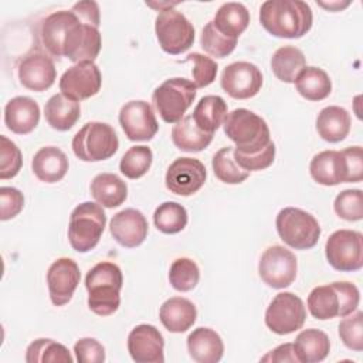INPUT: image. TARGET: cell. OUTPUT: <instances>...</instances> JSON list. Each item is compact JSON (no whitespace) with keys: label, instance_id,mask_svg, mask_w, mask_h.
Returning <instances> with one entry per match:
<instances>
[{"label":"cell","instance_id":"cell-18","mask_svg":"<svg viewBox=\"0 0 363 363\" xmlns=\"http://www.w3.org/2000/svg\"><path fill=\"white\" fill-rule=\"evenodd\" d=\"M20 84L34 92H43L52 86L57 78V69L51 57L41 51H31L17 65Z\"/></svg>","mask_w":363,"mask_h":363},{"label":"cell","instance_id":"cell-42","mask_svg":"<svg viewBox=\"0 0 363 363\" xmlns=\"http://www.w3.org/2000/svg\"><path fill=\"white\" fill-rule=\"evenodd\" d=\"M200 44L201 48L210 54L211 57L216 58H225L227 55H230L237 45V40L234 38H228L225 35H223L213 24V21H208L201 31V37H200Z\"/></svg>","mask_w":363,"mask_h":363},{"label":"cell","instance_id":"cell-45","mask_svg":"<svg viewBox=\"0 0 363 363\" xmlns=\"http://www.w3.org/2000/svg\"><path fill=\"white\" fill-rule=\"evenodd\" d=\"M23 164V155L17 145L7 136H0V179H13Z\"/></svg>","mask_w":363,"mask_h":363},{"label":"cell","instance_id":"cell-21","mask_svg":"<svg viewBox=\"0 0 363 363\" xmlns=\"http://www.w3.org/2000/svg\"><path fill=\"white\" fill-rule=\"evenodd\" d=\"M147 220L142 211L136 208H125L118 211L111 223L109 231L115 241L126 248H135L140 245L147 237Z\"/></svg>","mask_w":363,"mask_h":363},{"label":"cell","instance_id":"cell-23","mask_svg":"<svg viewBox=\"0 0 363 363\" xmlns=\"http://www.w3.org/2000/svg\"><path fill=\"white\" fill-rule=\"evenodd\" d=\"M40 122V106L30 96H14L4 106V123L17 135L33 132Z\"/></svg>","mask_w":363,"mask_h":363},{"label":"cell","instance_id":"cell-16","mask_svg":"<svg viewBox=\"0 0 363 363\" xmlns=\"http://www.w3.org/2000/svg\"><path fill=\"white\" fill-rule=\"evenodd\" d=\"M220 84L224 92L231 98L250 99L259 92L262 86V74L255 64L237 61L223 69Z\"/></svg>","mask_w":363,"mask_h":363},{"label":"cell","instance_id":"cell-32","mask_svg":"<svg viewBox=\"0 0 363 363\" xmlns=\"http://www.w3.org/2000/svg\"><path fill=\"white\" fill-rule=\"evenodd\" d=\"M294 349L299 363H318L325 360L329 354L330 342L325 332L311 328L296 336Z\"/></svg>","mask_w":363,"mask_h":363},{"label":"cell","instance_id":"cell-40","mask_svg":"<svg viewBox=\"0 0 363 363\" xmlns=\"http://www.w3.org/2000/svg\"><path fill=\"white\" fill-rule=\"evenodd\" d=\"M153 162V153L150 147L138 145L129 147L119 162V170L128 179H139L147 173Z\"/></svg>","mask_w":363,"mask_h":363},{"label":"cell","instance_id":"cell-6","mask_svg":"<svg viewBox=\"0 0 363 363\" xmlns=\"http://www.w3.org/2000/svg\"><path fill=\"white\" fill-rule=\"evenodd\" d=\"M74 155L82 162H101L112 157L119 147L115 129L105 122H86L72 138Z\"/></svg>","mask_w":363,"mask_h":363},{"label":"cell","instance_id":"cell-34","mask_svg":"<svg viewBox=\"0 0 363 363\" xmlns=\"http://www.w3.org/2000/svg\"><path fill=\"white\" fill-rule=\"evenodd\" d=\"M227 113L228 108L221 96L206 95L197 102L191 118L201 130L214 133L223 125Z\"/></svg>","mask_w":363,"mask_h":363},{"label":"cell","instance_id":"cell-5","mask_svg":"<svg viewBox=\"0 0 363 363\" xmlns=\"http://www.w3.org/2000/svg\"><path fill=\"white\" fill-rule=\"evenodd\" d=\"M106 214L101 204L84 201L78 204L68 223V240L77 252H88L94 250L105 230Z\"/></svg>","mask_w":363,"mask_h":363},{"label":"cell","instance_id":"cell-37","mask_svg":"<svg viewBox=\"0 0 363 363\" xmlns=\"http://www.w3.org/2000/svg\"><path fill=\"white\" fill-rule=\"evenodd\" d=\"M72 360L69 350L52 339H37L26 350L27 363H71Z\"/></svg>","mask_w":363,"mask_h":363},{"label":"cell","instance_id":"cell-11","mask_svg":"<svg viewBox=\"0 0 363 363\" xmlns=\"http://www.w3.org/2000/svg\"><path fill=\"white\" fill-rule=\"evenodd\" d=\"M306 319L302 299L292 292H279L265 311V325L277 335H289L299 330Z\"/></svg>","mask_w":363,"mask_h":363},{"label":"cell","instance_id":"cell-1","mask_svg":"<svg viewBox=\"0 0 363 363\" xmlns=\"http://www.w3.org/2000/svg\"><path fill=\"white\" fill-rule=\"evenodd\" d=\"M259 23L274 37L301 38L311 30L313 16L302 0H267L259 7Z\"/></svg>","mask_w":363,"mask_h":363},{"label":"cell","instance_id":"cell-8","mask_svg":"<svg viewBox=\"0 0 363 363\" xmlns=\"http://www.w3.org/2000/svg\"><path fill=\"white\" fill-rule=\"evenodd\" d=\"M197 94V86L186 78H170L160 84L152 95V102L160 118L167 123H177L184 118Z\"/></svg>","mask_w":363,"mask_h":363},{"label":"cell","instance_id":"cell-48","mask_svg":"<svg viewBox=\"0 0 363 363\" xmlns=\"http://www.w3.org/2000/svg\"><path fill=\"white\" fill-rule=\"evenodd\" d=\"M24 207V196L16 187L0 189V220L7 221L14 218Z\"/></svg>","mask_w":363,"mask_h":363},{"label":"cell","instance_id":"cell-7","mask_svg":"<svg viewBox=\"0 0 363 363\" xmlns=\"http://www.w3.org/2000/svg\"><path fill=\"white\" fill-rule=\"evenodd\" d=\"M275 227L279 238L295 250L313 248L322 233L318 220L311 213L298 207L279 210L275 218Z\"/></svg>","mask_w":363,"mask_h":363},{"label":"cell","instance_id":"cell-36","mask_svg":"<svg viewBox=\"0 0 363 363\" xmlns=\"http://www.w3.org/2000/svg\"><path fill=\"white\" fill-rule=\"evenodd\" d=\"M294 84L299 95L308 101H322L332 92V81L329 75L318 67H305Z\"/></svg>","mask_w":363,"mask_h":363},{"label":"cell","instance_id":"cell-17","mask_svg":"<svg viewBox=\"0 0 363 363\" xmlns=\"http://www.w3.org/2000/svg\"><path fill=\"white\" fill-rule=\"evenodd\" d=\"M207 170L204 164L194 157H177L164 176L166 187L177 196H191L206 183Z\"/></svg>","mask_w":363,"mask_h":363},{"label":"cell","instance_id":"cell-35","mask_svg":"<svg viewBox=\"0 0 363 363\" xmlns=\"http://www.w3.org/2000/svg\"><path fill=\"white\" fill-rule=\"evenodd\" d=\"M306 67L303 52L295 45L279 47L271 57V69L274 75L286 84L295 82L299 72Z\"/></svg>","mask_w":363,"mask_h":363},{"label":"cell","instance_id":"cell-10","mask_svg":"<svg viewBox=\"0 0 363 363\" xmlns=\"http://www.w3.org/2000/svg\"><path fill=\"white\" fill-rule=\"evenodd\" d=\"M329 265L342 272L359 271L363 267V235L354 230H337L325 244Z\"/></svg>","mask_w":363,"mask_h":363},{"label":"cell","instance_id":"cell-28","mask_svg":"<svg viewBox=\"0 0 363 363\" xmlns=\"http://www.w3.org/2000/svg\"><path fill=\"white\" fill-rule=\"evenodd\" d=\"M350 125L352 119L349 112L337 105L323 108L316 118V130L319 136L329 143L343 140L350 132Z\"/></svg>","mask_w":363,"mask_h":363},{"label":"cell","instance_id":"cell-51","mask_svg":"<svg viewBox=\"0 0 363 363\" xmlns=\"http://www.w3.org/2000/svg\"><path fill=\"white\" fill-rule=\"evenodd\" d=\"M71 10L85 23L92 24L95 27H99L101 24V17H99V6L96 1L92 0H84L75 3Z\"/></svg>","mask_w":363,"mask_h":363},{"label":"cell","instance_id":"cell-33","mask_svg":"<svg viewBox=\"0 0 363 363\" xmlns=\"http://www.w3.org/2000/svg\"><path fill=\"white\" fill-rule=\"evenodd\" d=\"M214 133L201 130L193 121L191 115L184 116L172 129L173 145L183 152H201L213 140Z\"/></svg>","mask_w":363,"mask_h":363},{"label":"cell","instance_id":"cell-52","mask_svg":"<svg viewBox=\"0 0 363 363\" xmlns=\"http://www.w3.org/2000/svg\"><path fill=\"white\" fill-rule=\"evenodd\" d=\"M261 362H291V363H299L298 357L295 354V349H294V343H282L279 346H277L275 349L269 350L265 356L261 357Z\"/></svg>","mask_w":363,"mask_h":363},{"label":"cell","instance_id":"cell-22","mask_svg":"<svg viewBox=\"0 0 363 363\" xmlns=\"http://www.w3.org/2000/svg\"><path fill=\"white\" fill-rule=\"evenodd\" d=\"M309 173L322 186L349 183L347 160L342 150H323L315 155L309 164Z\"/></svg>","mask_w":363,"mask_h":363},{"label":"cell","instance_id":"cell-50","mask_svg":"<svg viewBox=\"0 0 363 363\" xmlns=\"http://www.w3.org/2000/svg\"><path fill=\"white\" fill-rule=\"evenodd\" d=\"M347 160L349 183H359L363 179V156L360 146H350L342 150Z\"/></svg>","mask_w":363,"mask_h":363},{"label":"cell","instance_id":"cell-4","mask_svg":"<svg viewBox=\"0 0 363 363\" xmlns=\"http://www.w3.org/2000/svg\"><path fill=\"white\" fill-rule=\"evenodd\" d=\"M223 128L227 138L235 143L234 150L238 153H257L271 142L267 122L259 115L245 108H237L228 112Z\"/></svg>","mask_w":363,"mask_h":363},{"label":"cell","instance_id":"cell-25","mask_svg":"<svg viewBox=\"0 0 363 363\" xmlns=\"http://www.w3.org/2000/svg\"><path fill=\"white\" fill-rule=\"evenodd\" d=\"M187 350L197 363H217L224 354V343L216 330L200 326L187 336Z\"/></svg>","mask_w":363,"mask_h":363},{"label":"cell","instance_id":"cell-2","mask_svg":"<svg viewBox=\"0 0 363 363\" xmlns=\"http://www.w3.org/2000/svg\"><path fill=\"white\" fill-rule=\"evenodd\" d=\"M122 285L123 275L116 264L102 261L94 265L85 278L88 308L99 316L115 313L121 305Z\"/></svg>","mask_w":363,"mask_h":363},{"label":"cell","instance_id":"cell-41","mask_svg":"<svg viewBox=\"0 0 363 363\" xmlns=\"http://www.w3.org/2000/svg\"><path fill=\"white\" fill-rule=\"evenodd\" d=\"M199 279L200 269L191 258L182 257L172 262L169 269V281L176 291L189 292L197 286Z\"/></svg>","mask_w":363,"mask_h":363},{"label":"cell","instance_id":"cell-19","mask_svg":"<svg viewBox=\"0 0 363 363\" xmlns=\"http://www.w3.org/2000/svg\"><path fill=\"white\" fill-rule=\"evenodd\" d=\"M81 272L78 264L67 257L55 259L47 271L50 299L55 306L67 305L79 284Z\"/></svg>","mask_w":363,"mask_h":363},{"label":"cell","instance_id":"cell-43","mask_svg":"<svg viewBox=\"0 0 363 363\" xmlns=\"http://www.w3.org/2000/svg\"><path fill=\"white\" fill-rule=\"evenodd\" d=\"M335 213L346 221H360L363 218V193L359 189L340 191L333 203Z\"/></svg>","mask_w":363,"mask_h":363},{"label":"cell","instance_id":"cell-31","mask_svg":"<svg viewBox=\"0 0 363 363\" xmlns=\"http://www.w3.org/2000/svg\"><path fill=\"white\" fill-rule=\"evenodd\" d=\"M211 21L223 35L238 40L250 24V11L242 3L228 1L218 7Z\"/></svg>","mask_w":363,"mask_h":363},{"label":"cell","instance_id":"cell-13","mask_svg":"<svg viewBox=\"0 0 363 363\" xmlns=\"http://www.w3.org/2000/svg\"><path fill=\"white\" fill-rule=\"evenodd\" d=\"M102 47V38L98 27L85 23L77 16V20L69 27L62 47V57L69 61L94 62Z\"/></svg>","mask_w":363,"mask_h":363},{"label":"cell","instance_id":"cell-53","mask_svg":"<svg viewBox=\"0 0 363 363\" xmlns=\"http://www.w3.org/2000/svg\"><path fill=\"white\" fill-rule=\"evenodd\" d=\"M320 7L329 10V11H340L343 9H346L347 6H350V1L346 0V1H339V0H333V1H316Z\"/></svg>","mask_w":363,"mask_h":363},{"label":"cell","instance_id":"cell-3","mask_svg":"<svg viewBox=\"0 0 363 363\" xmlns=\"http://www.w3.org/2000/svg\"><path fill=\"white\" fill-rule=\"evenodd\" d=\"M360 302L357 286L347 281H337L315 286L308 295V309L315 319L326 320L353 313Z\"/></svg>","mask_w":363,"mask_h":363},{"label":"cell","instance_id":"cell-39","mask_svg":"<svg viewBox=\"0 0 363 363\" xmlns=\"http://www.w3.org/2000/svg\"><path fill=\"white\" fill-rule=\"evenodd\" d=\"M211 166L216 177L225 184H240L250 176V172L237 164L233 146H227L216 152L211 159Z\"/></svg>","mask_w":363,"mask_h":363},{"label":"cell","instance_id":"cell-26","mask_svg":"<svg viewBox=\"0 0 363 363\" xmlns=\"http://www.w3.org/2000/svg\"><path fill=\"white\" fill-rule=\"evenodd\" d=\"M69 167L67 155L57 146H44L33 157L31 169L44 183H57L64 179Z\"/></svg>","mask_w":363,"mask_h":363},{"label":"cell","instance_id":"cell-47","mask_svg":"<svg viewBox=\"0 0 363 363\" xmlns=\"http://www.w3.org/2000/svg\"><path fill=\"white\" fill-rule=\"evenodd\" d=\"M234 159H235L237 164L247 172L264 170L274 163L275 143L271 140L262 150L252 153V155H244V153H238L234 150Z\"/></svg>","mask_w":363,"mask_h":363},{"label":"cell","instance_id":"cell-15","mask_svg":"<svg viewBox=\"0 0 363 363\" xmlns=\"http://www.w3.org/2000/svg\"><path fill=\"white\" fill-rule=\"evenodd\" d=\"M119 123L126 138L132 142H147L159 130L153 108L142 99L129 101L121 108Z\"/></svg>","mask_w":363,"mask_h":363},{"label":"cell","instance_id":"cell-12","mask_svg":"<svg viewBox=\"0 0 363 363\" xmlns=\"http://www.w3.org/2000/svg\"><path fill=\"white\" fill-rule=\"evenodd\" d=\"M298 272V261L292 251L282 245L268 247L258 262V274L264 284L274 289L289 286Z\"/></svg>","mask_w":363,"mask_h":363},{"label":"cell","instance_id":"cell-24","mask_svg":"<svg viewBox=\"0 0 363 363\" xmlns=\"http://www.w3.org/2000/svg\"><path fill=\"white\" fill-rule=\"evenodd\" d=\"M77 20L72 10H60L48 14L40 26V38L43 47L54 57H62V47L65 35Z\"/></svg>","mask_w":363,"mask_h":363},{"label":"cell","instance_id":"cell-20","mask_svg":"<svg viewBox=\"0 0 363 363\" xmlns=\"http://www.w3.org/2000/svg\"><path fill=\"white\" fill-rule=\"evenodd\" d=\"M164 339L153 325L135 326L128 336V352L136 363H163Z\"/></svg>","mask_w":363,"mask_h":363},{"label":"cell","instance_id":"cell-14","mask_svg":"<svg viewBox=\"0 0 363 363\" xmlns=\"http://www.w3.org/2000/svg\"><path fill=\"white\" fill-rule=\"evenodd\" d=\"M102 75L95 62H79L69 67L60 79V91L71 101L79 102L96 95Z\"/></svg>","mask_w":363,"mask_h":363},{"label":"cell","instance_id":"cell-29","mask_svg":"<svg viewBox=\"0 0 363 363\" xmlns=\"http://www.w3.org/2000/svg\"><path fill=\"white\" fill-rule=\"evenodd\" d=\"M91 194L98 204L106 208L119 207L128 197L126 183L115 173H99L91 182Z\"/></svg>","mask_w":363,"mask_h":363},{"label":"cell","instance_id":"cell-44","mask_svg":"<svg viewBox=\"0 0 363 363\" xmlns=\"http://www.w3.org/2000/svg\"><path fill=\"white\" fill-rule=\"evenodd\" d=\"M339 337L347 349L363 350V312L356 309L353 313L343 316L339 323Z\"/></svg>","mask_w":363,"mask_h":363},{"label":"cell","instance_id":"cell-38","mask_svg":"<svg viewBox=\"0 0 363 363\" xmlns=\"http://www.w3.org/2000/svg\"><path fill=\"white\" fill-rule=\"evenodd\" d=\"M187 210L176 201H164L153 213L155 227L163 234H177L187 225Z\"/></svg>","mask_w":363,"mask_h":363},{"label":"cell","instance_id":"cell-27","mask_svg":"<svg viewBox=\"0 0 363 363\" xmlns=\"http://www.w3.org/2000/svg\"><path fill=\"white\" fill-rule=\"evenodd\" d=\"M159 319L169 332L183 333L194 325L197 309L191 301L182 296H173L162 303Z\"/></svg>","mask_w":363,"mask_h":363},{"label":"cell","instance_id":"cell-49","mask_svg":"<svg viewBox=\"0 0 363 363\" xmlns=\"http://www.w3.org/2000/svg\"><path fill=\"white\" fill-rule=\"evenodd\" d=\"M75 359L79 363L105 362V347L94 337H82L74 345Z\"/></svg>","mask_w":363,"mask_h":363},{"label":"cell","instance_id":"cell-30","mask_svg":"<svg viewBox=\"0 0 363 363\" xmlns=\"http://www.w3.org/2000/svg\"><path fill=\"white\" fill-rule=\"evenodd\" d=\"M44 116L47 123L60 132L69 130L81 116L79 102L71 101L62 94L52 95L44 106Z\"/></svg>","mask_w":363,"mask_h":363},{"label":"cell","instance_id":"cell-9","mask_svg":"<svg viewBox=\"0 0 363 363\" xmlns=\"http://www.w3.org/2000/svg\"><path fill=\"white\" fill-rule=\"evenodd\" d=\"M155 33L160 48L172 55L187 51L194 43V27L190 20L174 9L160 10L155 20Z\"/></svg>","mask_w":363,"mask_h":363},{"label":"cell","instance_id":"cell-46","mask_svg":"<svg viewBox=\"0 0 363 363\" xmlns=\"http://www.w3.org/2000/svg\"><path fill=\"white\" fill-rule=\"evenodd\" d=\"M186 61L193 62L191 74H193V82L197 88H204L213 84L217 75V68H218L217 62L213 58L203 55L200 52H191L186 57Z\"/></svg>","mask_w":363,"mask_h":363}]
</instances>
